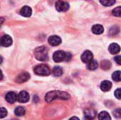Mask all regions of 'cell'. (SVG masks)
Segmentation results:
<instances>
[{
	"label": "cell",
	"mask_w": 121,
	"mask_h": 120,
	"mask_svg": "<svg viewBox=\"0 0 121 120\" xmlns=\"http://www.w3.org/2000/svg\"><path fill=\"white\" fill-rule=\"evenodd\" d=\"M98 67V63L96 60H91L87 64V68L89 70H95Z\"/></svg>",
	"instance_id": "ac0fdd59"
},
{
	"label": "cell",
	"mask_w": 121,
	"mask_h": 120,
	"mask_svg": "<svg viewBox=\"0 0 121 120\" xmlns=\"http://www.w3.org/2000/svg\"><path fill=\"white\" fill-rule=\"evenodd\" d=\"M69 98H70L69 94H68L66 92L59 91H50V92L48 93L45 95V100L46 102L50 103L56 99L67 100L69 99Z\"/></svg>",
	"instance_id": "6da1fadb"
},
{
	"label": "cell",
	"mask_w": 121,
	"mask_h": 120,
	"mask_svg": "<svg viewBox=\"0 0 121 120\" xmlns=\"http://www.w3.org/2000/svg\"><path fill=\"white\" fill-rule=\"evenodd\" d=\"M93 59V54L91 51L86 50L82 55V60L84 63H89Z\"/></svg>",
	"instance_id": "8fae6325"
},
{
	"label": "cell",
	"mask_w": 121,
	"mask_h": 120,
	"mask_svg": "<svg viewBox=\"0 0 121 120\" xmlns=\"http://www.w3.org/2000/svg\"><path fill=\"white\" fill-rule=\"evenodd\" d=\"M96 115V112L91 108L86 109L84 111V120H93Z\"/></svg>",
	"instance_id": "8992f818"
},
{
	"label": "cell",
	"mask_w": 121,
	"mask_h": 120,
	"mask_svg": "<svg viewBox=\"0 0 121 120\" xmlns=\"http://www.w3.org/2000/svg\"><path fill=\"white\" fill-rule=\"evenodd\" d=\"M111 87H112V83L108 81H104L101 84V89L104 92L110 91Z\"/></svg>",
	"instance_id": "9a60e30c"
},
{
	"label": "cell",
	"mask_w": 121,
	"mask_h": 120,
	"mask_svg": "<svg viewBox=\"0 0 121 120\" xmlns=\"http://www.w3.org/2000/svg\"><path fill=\"white\" fill-rule=\"evenodd\" d=\"M71 54L69 53H67V56H66V61H69L71 59Z\"/></svg>",
	"instance_id": "f546056e"
},
{
	"label": "cell",
	"mask_w": 121,
	"mask_h": 120,
	"mask_svg": "<svg viewBox=\"0 0 121 120\" xmlns=\"http://www.w3.org/2000/svg\"><path fill=\"white\" fill-rule=\"evenodd\" d=\"M55 8H56L57 11H58L60 12H64V11H67L69 9V5L67 2H66L65 1L59 0L55 4Z\"/></svg>",
	"instance_id": "277c9868"
},
{
	"label": "cell",
	"mask_w": 121,
	"mask_h": 120,
	"mask_svg": "<svg viewBox=\"0 0 121 120\" xmlns=\"http://www.w3.org/2000/svg\"><path fill=\"white\" fill-rule=\"evenodd\" d=\"M112 79L113 81L116 82L121 81V71H116L112 74Z\"/></svg>",
	"instance_id": "ffe728a7"
},
{
	"label": "cell",
	"mask_w": 121,
	"mask_h": 120,
	"mask_svg": "<svg viewBox=\"0 0 121 120\" xmlns=\"http://www.w3.org/2000/svg\"><path fill=\"white\" fill-rule=\"evenodd\" d=\"M112 13H113L115 16L121 17V6H118V7L115 8L113 10Z\"/></svg>",
	"instance_id": "cb8c5ba5"
},
{
	"label": "cell",
	"mask_w": 121,
	"mask_h": 120,
	"mask_svg": "<svg viewBox=\"0 0 121 120\" xmlns=\"http://www.w3.org/2000/svg\"><path fill=\"white\" fill-rule=\"evenodd\" d=\"M69 120H79V119L78 117H73L70 118Z\"/></svg>",
	"instance_id": "4dcf8cb0"
},
{
	"label": "cell",
	"mask_w": 121,
	"mask_h": 120,
	"mask_svg": "<svg viewBox=\"0 0 121 120\" xmlns=\"http://www.w3.org/2000/svg\"><path fill=\"white\" fill-rule=\"evenodd\" d=\"M108 50L112 54H118L121 51V47L117 43H112L108 47Z\"/></svg>",
	"instance_id": "4fadbf2b"
},
{
	"label": "cell",
	"mask_w": 121,
	"mask_h": 120,
	"mask_svg": "<svg viewBox=\"0 0 121 120\" xmlns=\"http://www.w3.org/2000/svg\"><path fill=\"white\" fill-rule=\"evenodd\" d=\"M119 28H118V27H116V26H115V27H113L111 29V30H110V34L111 35H117L118 33H119Z\"/></svg>",
	"instance_id": "484cf974"
},
{
	"label": "cell",
	"mask_w": 121,
	"mask_h": 120,
	"mask_svg": "<svg viewBox=\"0 0 121 120\" xmlns=\"http://www.w3.org/2000/svg\"><path fill=\"white\" fill-rule=\"evenodd\" d=\"M67 53L63 51H57L53 54V60L55 62H62V61H66Z\"/></svg>",
	"instance_id": "5b68a950"
},
{
	"label": "cell",
	"mask_w": 121,
	"mask_h": 120,
	"mask_svg": "<svg viewBox=\"0 0 121 120\" xmlns=\"http://www.w3.org/2000/svg\"><path fill=\"white\" fill-rule=\"evenodd\" d=\"M111 64L108 60H104L101 62V68L104 70H108L111 68Z\"/></svg>",
	"instance_id": "603a6c76"
},
{
	"label": "cell",
	"mask_w": 121,
	"mask_h": 120,
	"mask_svg": "<svg viewBox=\"0 0 121 120\" xmlns=\"http://www.w3.org/2000/svg\"><path fill=\"white\" fill-rule=\"evenodd\" d=\"M48 42L52 46H57V45H60V43L62 42V40L59 36L52 35L48 38Z\"/></svg>",
	"instance_id": "30bf717a"
},
{
	"label": "cell",
	"mask_w": 121,
	"mask_h": 120,
	"mask_svg": "<svg viewBox=\"0 0 121 120\" xmlns=\"http://www.w3.org/2000/svg\"><path fill=\"white\" fill-rule=\"evenodd\" d=\"M6 115H7L6 110L5 108H1V118L2 119V118L5 117L6 116Z\"/></svg>",
	"instance_id": "83f0119b"
},
{
	"label": "cell",
	"mask_w": 121,
	"mask_h": 120,
	"mask_svg": "<svg viewBox=\"0 0 121 120\" xmlns=\"http://www.w3.org/2000/svg\"><path fill=\"white\" fill-rule=\"evenodd\" d=\"M62 69L60 66H55L53 70H52V73L53 75L55 76H60L62 74Z\"/></svg>",
	"instance_id": "44dd1931"
},
{
	"label": "cell",
	"mask_w": 121,
	"mask_h": 120,
	"mask_svg": "<svg viewBox=\"0 0 121 120\" xmlns=\"http://www.w3.org/2000/svg\"><path fill=\"white\" fill-rule=\"evenodd\" d=\"M115 96L116 98L121 100V88H118L115 91Z\"/></svg>",
	"instance_id": "4316f807"
},
{
	"label": "cell",
	"mask_w": 121,
	"mask_h": 120,
	"mask_svg": "<svg viewBox=\"0 0 121 120\" xmlns=\"http://www.w3.org/2000/svg\"><path fill=\"white\" fill-rule=\"evenodd\" d=\"M30 78V75L27 72H23L20 74L18 76H17L16 79V82L18 83H22L26 81H27Z\"/></svg>",
	"instance_id": "ba28073f"
},
{
	"label": "cell",
	"mask_w": 121,
	"mask_h": 120,
	"mask_svg": "<svg viewBox=\"0 0 121 120\" xmlns=\"http://www.w3.org/2000/svg\"><path fill=\"white\" fill-rule=\"evenodd\" d=\"M30 96L26 91H21L18 95V101L21 103H27L29 100Z\"/></svg>",
	"instance_id": "9c48e42d"
},
{
	"label": "cell",
	"mask_w": 121,
	"mask_h": 120,
	"mask_svg": "<svg viewBox=\"0 0 121 120\" xmlns=\"http://www.w3.org/2000/svg\"><path fill=\"white\" fill-rule=\"evenodd\" d=\"M100 3L105 6H113L116 3V0H99Z\"/></svg>",
	"instance_id": "7402d4cb"
},
{
	"label": "cell",
	"mask_w": 121,
	"mask_h": 120,
	"mask_svg": "<svg viewBox=\"0 0 121 120\" xmlns=\"http://www.w3.org/2000/svg\"><path fill=\"white\" fill-rule=\"evenodd\" d=\"M113 116L117 118V119H121V109H116L113 111Z\"/></svg>",
	"instance_id": "d4e9b609"
},
{
	"label": "cell",
	"mask_w": 121,
	"mask_h": 120,
	"mask_svg": "<svg viewBox=\"0 0 121 120\" xmlns=\"http://www.w3.org/2000/svg\"><path fill=\"white\" fill-rule=\"evenodd\" d=\"M14 112L16 116H23L26 114V110L23 107H18L15 109Z\"/></svg>",
	"instance_id": "d6986e66"
},
{
	"label": "cell",
	"mask_w": 121,
	"mask_h": 120,
	"mask_svg": "<svg viewBox=\"0 0 121 120\" xmlns=\"http://www.w3.org/2000/svg\"><path fill=\"white\" fill-rule=\"evenodd\" d=\"M114 59L118 64L121 65V56H116Z\"/></svg>",
	"instance_id": "f1b7e54d"
},
{
	"label": "cell",
	"mask_w": 121,
	"mask_h": 120,
	"mask_svg": "<svg viewBox=\"0 0 121 120\" xmlns=\"http://www.w3.org/2000/svg\"><path fill=\"white\" fill-rule=\"evenodd\" d=\"M34 71L37 75L39 76H48L50 74V70L49 67L45 64L37 65L34 68Z\"/></svg>",
	"instance_id": "3957f363"
},
{
	"label": "cell",
	"mask_w": 121,
	"mask_h": 120,
	"mask_svg": "<svg viewBox=\"0 0 121 120\" xmlns=\"http://www.w3.org/2000/svg\"><path fill=\"white\" fill-rule=\"evenodd\" d=\"M92 32L94 33V34H96V35H100L101 33H104V27L101 25H99V24H96V25H94L93 27H92Z\"/></svg>",
	"instance_id": "2e32d148"
},
{
	"label": "cell",
	"mask_w": 121,
	"mask_h": 120,
	"mask_svg": "<svg viewBox=\"0 0 121 120\" xmlns=\"http://www.w3.org/2000/svg\"><path fill=\"white\" fill-rule=\"evenodd\" d=\"M99 120H111V118L107 112L103 111L99 115Z\"/></svg>",
	"instance_id": "e0dca14e"
},
{
	"label": "cell",
	"mask_w": 121,
	"mask_h": 120,
	"mask_svg": "<svg viewBox=\"0 0 121 120\" xmlns=\"http://www.w3.org/2000/svg\"><path fill=\"white\" fill-rule=\"evenodd\" d=\"M6 100L11 104L14 103L17 100H18V96L16 95V94L13 92H9L6 95Z\"/></svg>",
	"instance_id": "7c38bea8"
},
{
	"label": "cell",
	"mask_w": 121,
	"mask_h": 120,
	"mask_svg": "<svg viewBox=\"0 0 121 120\" xmlns=\"http://www.w3.org/2000/svg\"><path fill=\"white\" fill-rule=\"evenodd\" d=\"M20 14L24 17H30L32 14V9L30 7L28 6H23L21 11H20Z\"/></svg>",
	"instance_id": "5bb4252c"
},
{
	"label": "cell",
	"mask_w": 121,
	"mask_h": 120,
	"mask_svg": "<svg viewBox=\"0 0 121 120\" xmlns=\"http://www.w3.org/2000/svg\"><path fill=\"white\" fill-rule=\"evenodd\" d=\"M34 55H35V57L38 61L44 62V61L48 60V50L44 46H41V47H37L35 50V51H34Z\"/></svg>",
	"instance_id": "7a4b0ae2"
},
{
	"label": "cell",
	"mask_w": 121,
	"mask_h": 120,
	"mask_svg": "<svg viewBox=\"0 0 121 120\" xmlns=\"http://www.w3.org/2000/svg\"><path fill=\"white\" fill-rule=\"evenodd\" d=\"M13 40L9 35H4L1 38V45L4 47H9L12 45Z\"/></svg>",
	"instance_id": "52a82bcc"
}]
</instances>
